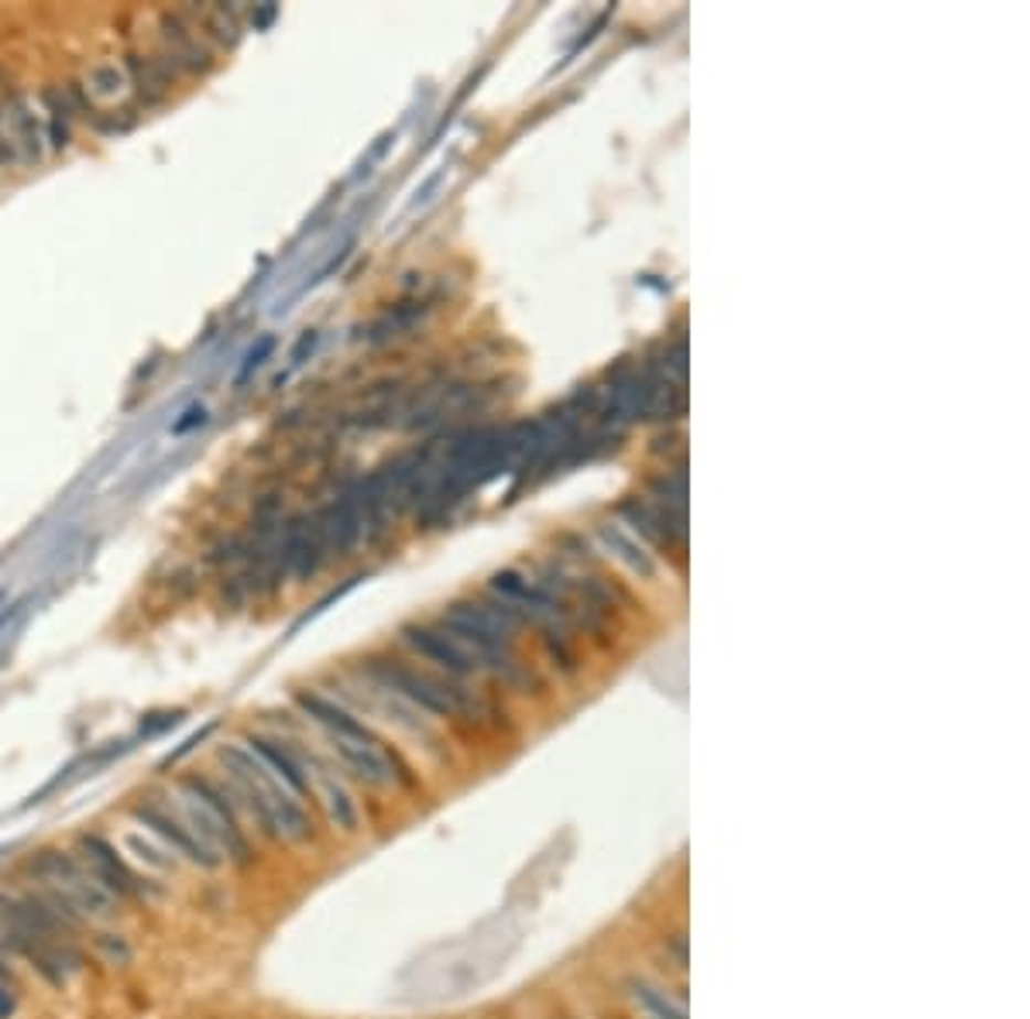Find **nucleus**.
Wrapping results in <instances>:
<instances>
[{
    "label": "nucleus",
    "mask_w": 1030,
    "mask_h": 1019,
    "mask_svg": "<svg viewBox=\"0 0 1030 1019\" xmlns=\"http://www.w3.org/2000/svg\"><path fill=\"white\" fill-rule=\"evenodd\" d=\"M516 625L519 618L509 608H488V604H450L444 615V631L475 656L481 670H491L512 690L537 687V677L525 670L516 656Z\"/></svg>",
    "instance_id": "f257e3e1"
},
{
    "label": "nucleus",
    "mask_w": 1030,
    "mask_h": 1019,
    "mask_svg": "<svg viewBox=\"0 0 1030 1019\" xmlns=\"http://www.w3.org/2000/svg\"><path fill=\"white\" fill-rule=\"evenodd\" d=\"M364 670L374 683H379V690L402 697L405 704H413L433 718H464V714H471V708L478 711L475 697L464 687H457L444 677H433L426 670H416V666L402 662V659L371 656L364 662Z\"/></svg>",
    "instance_id": "f03ea898"
},
{
    "label": "nucleus",
    "mask_w": 1030,
    "mask_h": 1019,
    "mask_svg": "<svg viewBox=\"0 0 1030 1019\" xmlns=\"http://www.w3.org/2000/svg\"><path fill=\"white\" fill-rule=\"evenodd\" d=\"M216 758H221L224 776H234V779H241L247 786H255L265 796V804H268V810L275 817V827H278V838H283L286 845H309L317 838L314 817H309L302 800L286 783H278L262 766V758L255 752H247L244 745H221V749H216Z\"/></svg>",
    "instance_id": "7ed1b4c3"
},
{
    "label": "nucleus",
    "mask_w": 1030,
    "mask_h": 1019,
    "mask_svg": "<svg viewBox=\"0 0 1030 1019\" xmlns=\"http://www.w3.org/2000/svg\"><path fill=\"white\" fill-rule=\"evenodd\" d=\"M21 882H49L55 889H62L66 896L76 900V906L93 920H114L120 913V903L107 893V889L93 879L83 866V858L70 848H59V845H49V848H39L24 855L21 862Z\"/></svg>",
    "instance_id": "20e7f679"
},
{
    "label": "nucleus",
    "mask_w": 1030,
    "mask_h": 1019,
    "mask_svg": "<svg viewBox=\"0 0 1030 1019\" xmlns=\"http://www.w3.org/2000/svg\"><path fill=\"white\" fill-rule=\"evenodd\" d=\"M76 855L83 858L86 872L97 879L120 906L124 903H148V900H159L166 893L162 882H155L145 872H138L128 858H124V851L110 838H104L100 831H83L76 838Z\"/></svg>",
    "instance_id": "39448f33"
},
{
    "label": "nucleus",
    "mask_w": 1030,
    "mask_h": 1019,
    "mask_svg": "<svg viewBox=\"0 0 1030 1019\" xmlns=\"http://www.w3.org/2000/svg\"><path fill=\"white\" fill-rule=\"evenodd\" d=\"M131 817L145 827V835H151L159 845H166L172 855H179L182 862H190V866H197V869H203V872H216V869H224L227 862H224V855L216 851V848H210V845H203L190 827H185L179 817H176V810L172 807H166V804H159V800H135L131 804Z\"/></svg>",
    "instance_id": "423d86ee"
},
{
    "label": "nucleus",
    "mask_w": 1030,
    "mask_h": 1019,
    "mask_svg": "<svg viewBox=\"0 0 1030 1019\" xmlns=\"http://www.w3.org/2000/svg\"><path fill=\"white\" fill-rule=\"evenodd\" d=\"M159 52L169 70L182 76H203L213 66V49L203 42L197 24L185 11H162L159 14Z\"/></svg>",
    "instance_id": "0eeeda50"
},
{
    "label": "nucleus",
    "mask_w": 1030,
    "mask_h": 1019,
    "mask_svg": "<svg viewBox=\"0 0 1030 1019\" xmlns=\"http://www.w3.org/2000/svg\"><path fill=\"white\" fill-rule=\"evenodd\" d=\"M0 104H4L8 120H11V135H14V148H18V166L21 169L39 166L45 158V151H49V141H45V120H42L35 100H31L21 86L8 83V86H0Z\"/></svg>",
    "instance_id": "6e6552de"
},
{
    "label": "nucleus",
    "mask_w": 1030,
    "mask_h": 1019,
    "mask_svg": "<svg viewBox=\"0 0 1030 1019\" xmlns=\"http://www.w3.org/2000/svg\"><path fill=\"white\" fill-rule=\"evenodd\" d=\"M124 76H128V86H131V97L138 104V110H151L169 100L172 93V83L179 79L169 62L159 55V52H148V49H131L124 55Z\"/></svg>",
    "instance_id": "1a4fd4ad"
},
{
    "label": "nucleus",
    "mask_w": 1030,
    "mask_h": 1019,
    "mask_svg": "<svg viewBox=\"0 0 1030 1019\" xmlns=\"http://www.w3.org/2000/svg\"><path fill=\"white\" fill-rule=\"evenodd\" d=\"M402 639L410 643L426 662L440 666V670H444L447 677H454V680H467V677L481 673V666L475 662V656L467 652L457 639H450V635H447L444 628L405 625V628H402Z\"/></svg>",
    "instance_id": "9d476101"
},
{
    "label": "nucleus",
    "mask_w": 1030,
    "mask_h": 1019,
    "mask_svg": "<svg viewBox=\"0 0 1030 1019\" xmlns=\"http://www.w3.org/2000/svg\"><path fill=\"white\" fill-rule=\"evenodd\" d=\"M247 752H255L262 758V766L278 779L286 783L299 800L302 796H314V783H309V762L299 758L293 752V745L268 739V735H247Z\"/></svg>",
    "instance_id": "9b49d317"
},
{
    "label": "nucleus",
    "mask_w": 1030,
    "mask_h": 1019,
    "mask_svg": "<svg viewBox=\"0 0 1030 1019\" xmlns=\"http://www.w3.org/2000/svg\"><path fill=\"white\" fill-rule=\"evenodd\" d=\"M296 704L314 718L317 724H323L330 731V739H343V742H382L374 731L358 721L351 711H343L333 700H327L323 693H314V690H296Z\"/></svg>",
    "instance_id": "f8f14e48"
},
{
    "label": "nucleus",
    "mask_w": 1030,
    "mask_h": 1019,
    "mask_svg": "<svg viewBox=\"0 0 1030 1019\" xmlns=\"http://www.w3.org/2000/svg\"><path fill=\"white\" fill-rule=\"evenodd\" d=\"M309 783H320V793H323V807H327V817H330V824L337 827V831H343V835H351V831H358V820H361V814H358V804H354V796H351V789L343 786L333 773H327V769H314L309 773Z\"/></svg>",
    "instance_id": "ddd939ff"
},
{
    "label": "nucleus",
    "mask_w": 1030,
    "mask_h": 1019,
    "mask_svg": "<svg viewBox=\"0 0 1030 1019\" xmlns=\"http://www.w3.org/2000/svg\"><path fill=\"white\" fill-rule=\"evenodd\" d=\"M42 110H45V141L52 151H62L70 145V124L76 114L66 86H42Z\"/></svg>",
    "instance_id": "4468645a"
},
{
    "label": "nucleus",
    "mask_w": 1030,
    "mask_h": 1019,
    "mask_svg": "<svg viewBox=\"0 0 1030 1019\" xmlns=\"http://www.w3.org/2000/svg\"><path fill=\"white\" fill-rule=\"evenodd\" d=\"M28 893L35 896L62 927H66L70 934H86L89 931V916L76 906V900L73 896H66L62 889H55V885H49V882H28Z\"/></svg>",
    "instance_id": "2eb2a0df"
},
{
    "label": "nucleus",
    "mask_w": 1030,
    "mask_h": 1019,
    "mask_svg": "<svg viewBox=\"0 0 1030 1019\" xmlns=\"http://www.w3.org/2000/svg\"><path fill=\"white\" fill-rule=\"evenodd\" d=\"M629 999L649 1016V1019H687L683 1002H677L663 985L649 981V978H629Z\"/></svg>",
    "instance_id": "dca6fc26"
},
{
    "label": "nucleus",
    "mask_w": 1030,
    "mask_h": 1019,
    "mask_svg": "<svg viewBox=\"0 0 1030 1019\" xmlns=\"http://www.w3.org/2000/svg\"><path fill=\"white\" fill-rule=\"evenodd\" d=\"M86 941H89L93 951H97V958H100L107 968H114V972L131 968L135 958H138L135 941H131L128 934H124V931H114V927H89V931H86Z\"/></svg>",
    "instance_id": "f3484780"
},
{
    "label": "nucleus",
    "mask_w": 1030,
    "mask_h": 1019,
    "mask_svg": "<svg viewBox=\"0 0 1030 1019\" xmlns=\"http://www.w3.org/2000/svg\"><path fill=\"white\" fill-rule=\"evenodd\" d=\"M120 845H124V851H128L131 866H145V869L159 872V875H172V872L179 869V858H176L166 845L151 841L148 835L128 831V835L120 838Z\"/></svg>",
    "instance_id": "a211bd4d"
},
{
    "label": "nucleus",
    "mask_w": 1030,
    "mask_h": 1019,
    "mask_svg": "<svg viewBox=\"0 0 1030 1019\" xmlns=\"http://www.w3.org/2000/svg\"><path fill=\"white\" fill-rule=\"evenodd\" d=\"M602 535L608 539L612 546H618V550H622V556L629 560V566H633L636 573H643V577H649V573H652V563H649V560H646L636 546H629V543H626V535H622L618 529H608V526H602Z\"/></svg>",
    "instance_id": "6ab92c4d"
},
{
    "label": "nucleus",
    "mask_w": 1030,
    "mask_h": 1019,
    "mask_svg": "<svg viewBox=\"0 0 1030 1019\" xmlns=\"http://www.w3.org/2000/svg\"><path fill=\"white\" fill-rule=\"evenodd\" d=\"M182 718H185V711H151V714L141 718V735H145V739L162 735V731L182 724Z\"/></svg>",
    "instance_id": "aec40b11"
},
{
    "label": "nucleus",
    "mask_w": 1030,
    "mask_h": 1019,
    "mask_svg": "<svg viewBox=\"0 0 1030 1019\" xmlns=\"http://www.w3.org/2000/svg\"><path fill=\"white\" fill-rule=\"evenodd\" d=\"M272 347H275V340H272V337H265V340H258V347L252 350V354H247V358H244V368H241V374H237V381H244L247 374H252V371H255V368H258V364H262V361H265L268 354H272Z\"/></svg>",
    "instance_id": "412c9836"
},
{
    "label": "nucleus",
    "mask_w": 1030,
    "mask_h": 1019,
    "mask_svg": "<svg viewBox=\"0 0 1030 1019\" xmlns=\"http://www.w3.org/2000/svg\"><path fill=\"white\" fill-rule=\"evenodd\" d=\"M210 731H213V724H210V728H203V731H197V735H193V739H185V742H182V745H179V749H176V752H172V755H169L166 762H162V766H159V769L166 773L169 766H176V762H179L182 755H190V752H193V749H197L200 742H206V739H210Z\"/></svg>",
    "instance_id": "4be33fe9"
},
{
    "label": "nucleus",
    "mask_w": 1030,
    "mask_h": 1019,
    "mask_svg": "<svg viewBox=\"0 0 1030 1019\" xmlns=\"http://www.w3.org/2000/svg\"><path fill=\"white\" fill-rule=\"evenodd\" d=\"M18 1009H21V993L8 989V985H0V1019H14Z\"/></svg>",
    "instance_id": "5701e85b"
},
{
    "label": "nucleus",
    "mask_w": 1030,
    "mask_h": 1019,
    "mask_svg": "<svg viewBox=\"0 0 1030 1019\" xmlns=\"http://www.w3.org/2000/svg\"><path fill=\"white\" fill-rule=\"evenodd\" d=\"M663 947L673 954V962H677V968L683 972L687 968V937L683 934H670L667 941H663Z\"/></svg>",
    "instance_id": "b1692460"
},
{
    "label": "nucleus",
    "mask_w": 1030,
    "mask_h": 1019,
    "mask_svg": "<svg viewBox=\"0 0 1030 1019\" xmlns=\"http://www.w3.org/2000/svg\"><path fill=\"white\" fill-rule=\"evenodd\" d=\"M203 423H206V412H203L200 405H193L190 412H185V420H179L172 429H176V433H190V429H197V426H203Z\"/></svg>",
    "instance_id": "393cba45"
},
{
    "label": "nucleus",
    "mask_w": 1030,
    "mask_h": 1019,
    "mask_svg": "<svg viewBox=\"0 0 1030 1019\" xmlns=\"http://www.w3.org/2000/svg\"><path fill=\"white\" fill-rule=\"evenodd\" d=\"M0 951H8V934H4V923H0ZM11 954V951H8Z\"/></svg>",
    "instance_id": "a878e982"
},
{
    "label": "nucleus",
    "mask_w": 1030,
    "mask_h": 1019,
    "mask_svg": "<svg viewBox=\"0 0 1030 1019\" xmlns=\"http://www.w3.org/2000/svg\"><path fill=\"white\" fill-rule=\"evenodd\" d=\"M0 604H4V594H0Z\"/></svg>",
    "instance_id": "bb28decb"
}]
</instances>
